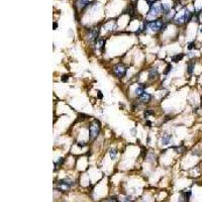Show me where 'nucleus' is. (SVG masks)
I'll list each match as a JSON object with an SVG mask.
<instances>
[{
  "instance_id": "nucleus-1",
  "label": "nucleus",
  "mask_w": 202,
  "mask_h": 202,
  "mask_svg": "<svg viewBox=\"0 0 202 202\" xmlns=\"http://www.w3.org/2000/svg\"><path fill=\"white\" fill-rule=\"evenodd\" d=\"M161 13H163V4L160 3V2H154V4L150 7L148 17L149 18H155Z\"/></svg>"
},
{
  "instance_id": "nucleus-2",
  "label": "nucleus",
  "mask_w": 202,
  "mask_h": 202,
  "mask_svg": "<svg viewBox=\"0 0 202 202\" xmlns=\"http://www.w3.org/2000/svg\"><path fill=\"white\" fill-rule=\"evenodd\" d=\"M100 123L97 120H94L91 124L89 126V137L91 140H94L98 137L100 133Z\"/></svg>"
},
{
  "instance_id": "nucleus-3",
  "label": "nucleus",
  "mask_w": 202,
  "mask_h": 202,
  "mask_svg": "<svg viewBox=\"0 0 202 202\" xmlns=\"http://www.w3.org/2000/svg\"><path fill=\"white\" fill-rule=\"evenodd\" d=\"M148 27L154 32H162V28L164 27V21L161 20V19H156V20L148 21Z\"/></svg>"
},
{
  "instance_id": "nucleus-4",
  "label": "nucleus",
  "mask_w": 202,
  "mask_h": 202,
  "mask_svg": "<svg viewBox=\"0 0 202 202\" xmlns=\"http://www.w3.org/2000/svg\"><path fill=\"white\" fill-rule=\"evenodd\" d=\"M126 67L122 63H119L113 67V74L118 78H123L126 74Z\"/></svg>"
},
{
  "instance_id": "nucleus-5",
  "label": "nucleus",
  "mask_w": 202,
  "mask_h": 202,
  "mask_svg": "<svg viewBox=\"0 0 202 202\" xmlns=\"http://www.w3.org/2000/svg\"><path fill=\"white\" fill-rule=\"evenodd\" d=\"M74 182L72 181V180H69V179H62L60 180V181L58 182V185H57V187H58V189L62 190V191H67L69 189H71L72 186H74Z\"/></svg>"
},
{
  "instance_id": "nucleus-6",
  "label": "nucleus",
  "mask_w": 202,
  "mask_h": 202,
  "mask_svg": "<svg viewBox=\"0 0 202 202\" xmlns=\"http://www.w3.org/2000/svg\"><path fill=\"white\" fill-rule=\"evenodd\" d=\"M139 98L142 103H148V102H150L152 99V95L150 93H148V92H144Z\"/></svg>"
},
{
  "instance_id": "nucleus-7",
  "label": "nucleus",
  "mask_w": 202,
  "mask_h": 202,
  "mask_svg": "<svg viewBox=\"0 0 202 202\" xmlns=\"http://www.w3.org/2000/svg\"><path fill=\"white\" fill-rule=\"evenodd\" d=\"M171 140H172V135H170V133H165L161 139V144H163V146H167V144H169L171 142Z\"/></svg>"
},
{
  "instance_id": "nucleus-8",
  "label": "nucleus",
  "mask_w": 202,
  "mask_h": 202,
  "mask_svg": "<svg viewBox=\"0 0 202 202\" xmlns=\"http://www.w3.org/2000/svg\"><path fill=\"white\" fill-rule=\"evenodd\" d=\"M88 0H77L76 1V6L78 9H84L86 6H88Z\"/></svg>"
},
{
  "instance_id": "nucleus-9",
  "label": "nucleus",
  "mask_w": 202,
  "mask_h": 202,
  "mask_svg": "<svg viewBox=\"0 0 202 202\" xmlns=\"http://www.w3.org/2000/svg\"><path fill=\"white\" fill-rule=\"evenodd\" d=\"M98 34H99V29H93V30H91V32H90V34H89V39L91 41H97Z\"/></svg>"
},
{
  "instance_id": "nucleus-10",
  "label": "nucleus",
  "mask_w": 202,
  "mask_h": 202,
  "mask_svg": "<svg viewBox=\"0 0 202 202\" xmlns=\"http://www.w3.org/2000/svg\"><path fill=\"white\" fill-rule=\"evenodd\" d=\"M190 196H191V191H186V192H184L183 195L180 197L179 202H189Z\"/></svg>"
},
{
  "instance_id": "nucleus-11",
  "label": "nucleus",
  "mask_w": 202,
  "mask_h": 202,
  "mask_svg": "<svg viewBox=\"0 0 202 202\" xmlns=\"http://www.w3.org/2000/svg\"><path fill=\"white\" fill-rule=\"evenodd\" d=\"M158 75H159V72H158L157 68H152L149 71V78L150 79H155L157 78Z\"/></svg>"
},
{
  "instance_id": "nucleus-12",
  "label": "nucleus",
  "mask_w": 202,
  "mask_h": 202,
  "mask_svg": "<svg viewBox=\"0 0 202 202\" xmlns=\"http://www.w3.org/2000/svg\"><path fill=\"white\" fill-rule=\"evenodd\" d=\"M144 87H147V86H144V84H140V86L135 89V95H137V97H140V96L144 92Z\"/></svg>"
},
{
  "instance_id": "nucleus-13",
  "label": "nucleus",
  "mask_w": 202,
  "mask_h": 202,
  "mask_svg": "<svg viewBox=\"0 0 202 202\" xmlns=\"http://www.w3.org/2000/svg\"><path fill=\"white\" fill-rule=\"evenodd\" d=\"M183 57H184V55H182V54L175 55V56L172 57V61H173V62H175V63H178V62H180L182 59H183Z\"/></svg>"
},
{
  "instance_id": "nucleus-14",
  "label": "nucleus",
  "mask_w": 202,
  "mask_h": 202,
  "mask_svg": "<svg viewBox=\"0 0 202 202\" xmlns=\"http://www.w3.org/2000/svg\"><path fill=\"white\" fill-rule=\"evenodd\" d=\"M109 156H110L111 160H115L116 156H117V151H116L115 149H111V150L109 151Z\"/></svg>"
},
{
  "instance_id": "nucleus-15",
  "label": "nucleus",
  "mask_w": 202,
  "mask_h": 202,
  "mask_svg": "<svg viewBox=\"0 0 202 202\" xmlns=\"http://www.w3.org/2000/svg\"><path fill=\"white\" fill-rule=\"evenodd\" d=\"M193 69H194V64L193 63H189L187 66V72L189 75H191V74L193 73Z\"/></svg>"
},
{
  "instance_id": "nucleus-16",
  "label": "nucleus",
  "mask_w": 202,
  "mask_h": 202,
  "mask_svg": "<svg viewBox=\"0 0 202 202\" xmlns=\"http://www.w3.org/2000/svg\"><path fill=\"white\" fill-rule=\"evenodd\" d=\"M172 65L171 64H169V65H167V67H166V70L164 71V74L165 75H168L169 73H171L172 72Z\"/></svg>"
},
{
  "instance_id": "nucleus-17",
  "label": "nucleus",
  "mask_w": 202,
  "mask_h": 202,
  "mask_svg": "<svg viewBox=\"0 0 202 202\" xmlns=\"http://www.w3.org/2000/svg\"><path fill=\"white\" fill-rule=\"evenodd\" d=\"M152 114H154V111L153 110H150V109H146V111H144V117L148 118L149 116L152 115Z\"/></svg>"
},
{
  "instance_id": "nucleus-18",
  "label": "nucleus",
  "mask_w": 202,
  "mask_h": 202,
  "mask_svg": "<svg viewBox=\"0 0 202 202\" xmlns=\"http://www.w3.org/2000/svg\"><path fill=\"white\" fill-rule=\"evenodd\" d=\"M64 161H65V159H64V158H60L58 161L55 162V166H61V165L64 163Z\"/></svg>"
},
{
  "instance_id": "nucleus-19",
  "label": "nucleus",
  "mask_w": 202,
  "mask_h": 202,
  "mask_svg": "<svg viewBox=\"0 0 202 202\" xmlns=\"http://www.w3.org/2000/svg\"><path fill=\"white\" fill-rule=\"evenodd\" d=\"M155 158H156V156L154 155L153 153H150V154H149V156H148V161L153 162L154 160H155Z\"/></svg>"
},
{
  "instance_id": "nucleus-20",
  "label": "nucleus",
  "mask_w": 202,
  "mask_h": 202,
  "mask_svg": "<svg viewBox=\"0 0 202 202\" xmlns=\"http://www.w3.org/2000/svg\"><path fill=\"white\" fill-rule=\"evenodd\" d=\"M188 50H192V49H194L195 48V43L194 41H192V43H189V45H188Z\"/></svg>"
},
{
  "instance_id": "nucleus-21",
  "label": "nucleus",
  "mask_w": 202,
  "mask_h": 202,
  "mask_svg": "<svg viewBox=\"0 0 202 202\" xmlns=\"http://www.w3.org/2000/svg\"><path fill=\"white\" fill-rule=\"evenodd\" d=\"M61 80H62V82H68V80H69V76H68V75H63Z\"/></svg>"
},
{
  "instance_id": "nucleus-22",
  "label": "nucleus",
  "mask_w": 202,
  "mask_h": 202,
  "mask_svg": "<svg viewBox=\"0 0 202 202\" xmlns=\"http://www.w3.org/2000/svg\"><path fill=\"white\" fill-rule=\"evenodd\" d=\"M77 146H78L79 148H83V147L86 146V144H84V142H77Z\"/></svg>"
},
{
  "instance_id": "nucleus-23",
  "label": "nucleus",
  "mask_w": 202,
  "mask_h": 202,
  "mask_svg": "<svg viewBox=\"0 0 202 202\" xmlns=\"http://www.w3.org/2000/svg\"><path fill=\"white\" fill-rule=\"evenodd\" d=\"M107 202H119V201H118L117 199L115 198V197H112V198H110Z\"/></svg>"
},
{
  "instance_id": "nucleus-24",
  "label": "nucleus",
  "mask_w": 202,
  "mask_h": 202,
  "mask_svg": "<svg viewBox=\"0 0 202 202\" xmlns=\"http://www.w3.org/2000/svg\"><path fill=\"white\" fill-rule=\"evenodd\" d=\"M98 98H102V93H101V91H98Z\"/></svg>"
},
{
  "instance_id": "nucleus-25",
  "label": "nucleus",
  "mask_w": 202,
  "mask_h": 202,
  "mask_svg": "<svg viewBox=\"0 0 202 202\" xmlns=\"http://www.w3.org/2000/svg\"><path fill=\"white\" fill-rule=\"evenodd\" d=\"M151 124H152L151 121H147V126H151Z\"/></svg>"
},
{
  "instance_id": "nucleus-26",
  "label": "nucleus",
  "mask_w": 202,
  "mask_h": 202,
  "mask_svg": "<svg viewBox=\"0 0 202 202\" xmlns=\"http://www.w3.org/2000/svg\"><path fill=\"white\" fill-rule=\"evenodd\" d=\"M56 27H58V25H56V23H54V29H57Z\"/></svg>"
},
{
  "instance_id": "nucleus-27",
  "label": "nucleus",
  "mask_w": 202,
  "mask_h": 202,
  "mask_svg": "<svg viewBox=\"0 0 202 202\" xmlns=\"http://www.w3.org/2000/svg\"><path fill=\"white\" fill-rule=\"evenodd\" d=\"M200 32H201V34H202V25L200 26Z\"/></svg>"
},
{
  "instance_id": "nucleus-28",
  "label": "nucleus",
  "mask_w": 202,
  "mask_h": 202,
  "mask_svg": "<svg viewBox=\"0 0 202 202\" xmlns=\"http://www.w3.org/2000/svg\"><path fill=\"white\" fill-rule=\"evenodd\" d=\"M140 202H144V201H140Z\"/></svg>"
}]
</instances>
